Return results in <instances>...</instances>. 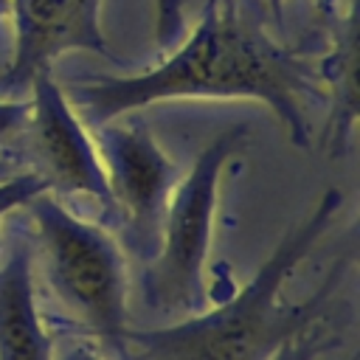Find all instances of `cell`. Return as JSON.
<instances>
[{
  "label": "cell",
  "mask_w": 360,
  "mask_h": 360,
  "mask_svg": "<svg viewBox=\"0 0 360 360\" xmlns=\"http://www.w3.org/2000/svg\"><path fill=\"white\" fill-rule=\"evenodd\" d=\"M262 0H205L194 34L158 68L135 76H90L68 87L87 129L174 98H256L287 127L295 146H312L309 98H323L315 59L267 31Z\"/></svg>",
  "instance_id": "cell-1"
},
{
  "label": "cell",
  "mask_w": 360,
  "mask_h": 360,
  "mask_svg": "<svg viewBox=\"0 0 360 360\" xmlns=\"http://www.w3.org/2000/svg\"><path fill=\"white\" fill-rule=\"evenodd\" d=\"M343 208V191L326 188L315 208L284 231L253 278L236 287L211 312H194L186 321L158 329H127L121 352L135 360H270L276 349L323 318V307L338 292L349 259H338L321 287L301 304H284L281 287L309 256Z\"/></svg>",
  "instance_id": "cell-2"
},
{
  "label": "cell",
  "mask_w": 360,
  "mask_h": 360,
  "mask_svg": "<svg viewBox=\"0 0 360 360\" xmlns=\"http://www.w3.org/2000/svg\"><path fill=\"white\" fill-rule=\"evenodd\" d=\"M25 208L42 253L45 287L65 312L62 329L121 352L129 329V284L118 242L107 228L76 217L51 191L37 194Z\"/></svg>",
  "instance_id": "cell-3"
},
{
  "label": "cell",
  "mask_w": 360,
  "mask_h": 360,
  "mask_svg": "<svg viewBox=\"0 0 360 360\" xmlns=\"http://www.w3.org/2000/svg\"><path fill=\"white\" fill-rule=\"evenodd\" d=\"M248 124L222 129L191 163L172 191L158 253L141 276L143 301L158 312L194 315L205 304V262L214 233L219 177L228 160L245 146Z\"/></svg>",
  "instance_id": "cell-4"
},
{
  "label": "cell",
  "mask_w": 360,
  "mask_h": 360,
  "mask_svg": "<svg viewBox=\"0 0 360 360\" xmlns=\"http://www.w3.org/2000/svg\"><path fill=\"white\" fill-rule=\"evenodd\" d=\"M90 132L112 191L115 222L124 228L129 250L149 262L158 253L163 217L183 169L163 152L141 115H121Z\"/></svg>",
  "instance_id": "cell-5"
},
{
  "label": "cell",
  "mask_w": 360,
  "mask_h": 360,
  "mask_svg": "<svg viewBox=\"0 0 360 360\" xmlns=\"http://www.w3.org/2000/svg\"><path fill=\"white\" fill-rule=\"evenodd\" d=\"M28 84L34 98L22 135L31 169L45 180L51 194L84 197L98 205L104 219L115 222L112 191L90 129L76 115L65 90L51 79V70L37 73Z\"/></svg>",
  "instance_id": "cell-6"
},
{
  "label": "cell",
  "mask_w": 360,
  "mask_h": 360,
  "mask_svg": "<svg viewBox=\"0 0 360 360\" xmlns=\"http://www.w3.org/2000/svg\"><path fill=\"white\" fill-rule=\"evenodd\" d=\"M98 8L101 0H11L17 39L0 84L22 87L68 51H90L121 65L101 31Z\"/></svg>",
  "instance_id": "cell-7"
},
{
  "label": "cell",
  "mask_w": 360,
  "mask_h": 360,
  "mask_svg": "<svg viewBox=\"0 0 360 360\" xmlns=\"http://www.w3.org/2000/svg\"><path fill=\"white\" fill-rule=\"evenodd\" d=\"M321 22L326 28V51L315 62V76L323 98L329 101L326 124L321 129V149L329 160L343 158L357 127V3L338 11L335 0H321Z\"/></svg>",
  "instance_id": "cell-8"
},
{
  "label": "cell",
  "mask_w": 360,
  "mask_h": 360,
  "mask_svg": "<svg viewBox=\"0 0 360 360\" xmlns=\"http://www.w3.org/2000/svg\"><path fill=\"white\" fill-rule=\"evenodd\" d=\"M0 360H53V335L37 301L31 233H11L0 248Z\"/></svg>",
  "instance_id": "cell-9"
},
{
  "label": "cell",
  "mask_w": 360,
  "mask_h": 360,
  "mask_svg": "<svg viewBox=\"0 0 360 360\" xmlns=\"http://www.w3.org/2000/svg\"><path fill=\"white\" fill-rule=\"evenodd\" d=\"M42 191H48V186L34 169H22V172L0 180V214H11L17 208H25Z\"/></svg>",
  "instance_id": "cell-10"
},
{
  "label": "cell",
  "mask_w": 360,
  "mask_h": 360,
  "mask_svg": "<svg viewBox=\"0 0 360 360\" xmlns=\"http://www.w3.org/2000/svg\"><path fill=\"white\" fill-rule=\"evenodd\" d=\"M338 338H323V335H312V332H301L292 340L281 343L276 349V354L270 360H315L321 352L338 346Z\"/></svg>",
  "instance_id": "cell-11"
},
{
  "label": "cell",
  "mask_w": 360,
  "mask_h": 360,
  "mask_svg": "<svg viewBox=\"0 0 360 360\" xmlns=\"http://www.w3.org/2000/svg\"><path fill=\"white\" fill-rule=\"evenodd\" d=\"M31 101H6L0 98V149H8V141L22 138L28 124Z\"/></svg>",
  "instance_id": "cell-12"
},
{
  "label": "cell",
  "mask_w": 360,
  "mask_h": 360,
  "mask_svg": "<svg viewBox=\"0 0 360 360\" xmlns=\"http://www.w3.org/2000/svg\"><path fill=\"white\" fill-rule=\"evenodd\" d=\"M183 28V0H158V28L155 39L160 48L174 45Z\"/></svg>",
  "instance_id": "cell-13"
},
{
  "label": "cell",
  "mask_w": 360,
  "mask_h": 360,
  "mask_svg": "<svg viewBox=\"0 0 360 360\" xmlns=\"http://www.w3.org/2000/svg\"><path fill=\"white\" fill-rule=\"evenodd\" d=\"M53 360H104V357L98 354L93 340L82 335H70L59 343V349H53Z\"/></svg>",
  "instance_id": "cell-14"
},
{
  "label": "cell",
  "mask_w": 360,
  "mask_h": 360,
  "mask_svg": "<svg viewBox=\"0 0 360 360\" xmlns=\"http://www.w3.org/2000/svg\"><path fill=\"white\" fill-rule=\"evenodd\" d=\"M17 169H20V155L14 149H0V180L17 174Z\"/></svg>",
  "instance_id": "cell-15"
},
{
  "label": "cell",
  "mask_w": 360,
  "mask_h": 360,
  "mask_svg": "<svg viewBox=\"0 0 360 360\" xmlns=\"http://www.w3.org/2000/svg\"><path fill=\"white\" fill-rule=\"evenodd\" d=\"M262 6L267 8V14L273 17V22H276V25H281V22H284V0H262Z\"/></svg>",
  "instance_id": "cell-16"
},
{
  "label": "cell",
  "mask_w": 360,
  "mask_h": 360,
  "mask_svg": "<svg viewBox=\"0 0 360 360\" xmlns=\"http://www.w3.org/2000/svg\"><path fill=\"white\" fill-rule=\"evenodd\" d=\"M8 14H11V0H0V31H3V22Z\"/></svg>",
  "instance_id": "cell-17"
},
{
  "label": "cell",
  "mask_w": 360,
  "mask_h": 360,
  "mask_svg": "<svg viewBox=\"0 0 360 360\" xmlns=\"http://www.w3.org/2000/svg\"><path fill=\"white\" fill-rule=\"evenodd\" d=\"M6 217H8V214H0V222H3ZM0 248H3V236H0Z\"/></svg>",
  "instance_id": "cell-18"
}]
</instances>
